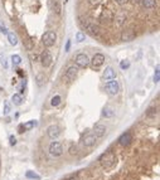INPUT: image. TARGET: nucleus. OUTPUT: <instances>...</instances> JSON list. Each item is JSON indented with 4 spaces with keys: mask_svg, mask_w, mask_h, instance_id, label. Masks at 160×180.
<instances>
[{
    "mask_svg": "<svg viewBox=\"0 0 160 180\" xmlns=\"http://www.w3.org/2000/svg\"><path fill=\"white\" fill-rule=\"evenodd\" d=\"M115 161H116V157L112 151H107L100 156V164L103 169H111L113 166Z\"/></svg>",
    "mask_w": 160,
    "mask_h": 180,
    "instance_id": "nucleus-1",
    "label": "nucleus"
},
{
    "mask_svg": "<svg viewBox=\"0 0 160 180\" xmlns=\"http://www.w3.org/2000/svg\"><path fill=\"white\" fill-rule=\"evenodd\" d=\"M81 24L91 35H97L100 33V25L96 23L93 19H83Z\"/></svg>",
    "mask_w": 160,
    "mask_h": 180,
    "instance_id": "nucleus-2",
    "label": "nucleus"
},
{
    "mask_svg": "<svg viewBox=\"0 0 160 180\" xmlns=\"http://www.w3.org/2000/svg\"><path fill=\"white\" fill-rule=\"evenodd\" d=\"M56 40H57V34L53 30H48L42 35V43H43V46L47 47V48H50V47L54 46Z\"/></svg>",
    "mask_w": 160,
    "mask_h": 180,
    "instance_id": "nucleus-3",
    "label": "nucleus"
},
{
    "mask_svg": "<svg viewBox=\"0 0 160 180\" xmlns=\"http://www.w3.org/2000/svg\"><path fill=\"white\" fill-rule=\"evenodd\" d=\"M90 63H91V68L92 69L99 71L105 63V56L102 54V53H96V54L93 56V58L90 61Z\"/></svg>",
    "mask_w": 160,
    "mask_h": 180,
    "instance_id": "nucleus-4",
    "label": "nucleus"
},
{
    "mask_svg": "<svg viewBox=\"0 0 160 180\" xmlns=\"http://www.w3.org/2000/svg\"><path fill=\"white\" fill-rule=\"evenodd\" d=\"M48 151H49V154L52 156L58 157V156H61L63 154V146L58 141H53V142H50V145L48 147Z\"/></svg>",
    "mask_w": 160,
    "mask_h": 180,
    "instance_id": "nucleus-5",
    "label": "nucleus"
},
{
    "mask_svg": "<svg viewBox=\"0 0 160 180\" xmlns=\"http://www.w3.org/2000/svg\"><path fill=\"white\" fill-rule=\"evenodd\" d=\"M106 91H107L109 94H111V96H115V94L119 93L120 91V84L119 82H117L116 79H111V81H107L106 82Z\"/></svg>",
    "mask_w": 160,
    "mask_h": 180,
    "instance_id": "nucleus-6",
    "label": "nucleus"
},
{
    "mask_svg": "<svg viewBox=\"0 0 160 180\" xmlns=\"http://www.w3.org/2000/svg\"><path fill=\"white\" fill-rule=\"evenodd\" d=\"M76 66L80 67V68H86L90 66V58L87 54H84V53H80V54H77L76 57Z\"/></svg>",
    "mask_w": 160,
    "mask_h": 180,
    "instance_id": "nucleus-7",
    "label": "nucleus"
},
{
    "mask_svg": "<svg viewBox=\"0 0 160 180\" xmlns=\"http://www.w3.org/2000/svg\"><path fill=\"white\" fill-rule=\"evenodd\" d=\"M39 61H40L42 66H43L44 68H48V67H50L52 62H53V57H52V54L48 50H43V52H42V54H40V59Z\"/></svg>",
    "mask_w": 160,
    "mask_h": 180,
    "instance_id": "nucleus-8",
    "label": "nucleus"
},
{
    "mask_svg": "<svg viewBox=\"0 0 160 180\" xmlns=\"http://www.w3.org/2000/svg\"><path fill=\"white\" fill-rule=\"evenodd\" d=\"M47 135H48L49 139L57 140L58 137L61 136V129H59V126H57V125H50L49 127L47 129Z\"/></svg>",
    "mask_w": 160,
    "mask_h": 180,
    "instance_id": "nucleus-9",
    "label": "nucleus"
},
{
    "mask_svg": "<svg viewBox=\"0 0 160 180\" xmlns=\"http://www.w3.org/2000/svg\"><path fill=\"white\" fill-rule=\"evenodd\" d=\"M77 75H78V67L77 66H71V67L67 68V71L65 73V78L68 82H72V81L76 79Z\"/></svg>",
    "mask_w": 160,
    "mask_h": 180,
    "instance_id": "nucleus-10",
    "label": "nucleus"
},
{
    "mask_svg": "<svg viewBox=\"0 0 160 180\" xmlns=\"http://www.w3.org/2000/svg\"><path fill=\"white\" fill-rule=\"evenodd\" d=\"M96 141H97V137H96L93 134H88V135H86L82 139V145L84 146V147H92L95 144H96Z\"/></svg>",
    "mask_w": 160,
    "mask_h": 180,
    "instance_id": "nucleus-11",
    "label": "nucleus"
},
{
    "mask_svg": "<svg viewBox=\"0 0 160 180\" xmlns=\"http://www.w3.org/2000/svg\"><path fill=\"white\" fill-rule=\"evenodd\" d=\"M135 37H136V33L132 29L122 30V33H121V40L122 42H131V40L135 39Z\"/></svg>",
    "mask_w": 160,
    "mask_h": 180,
    "instance_id": "nucleus-12",
    "label": "nucleus"
},
{
    "mask_svg": "<svg viewBox=\"0 0 160 180\" xmlns=\"http://www.w3.org/2000/svg\"><path fill=\"white\" fill-rule=\"evenodd\" d=\"M106 131H107V129H106V126L102 123H96L93 127V135L96 137H103L106 135Z\"/></svg>",
    "mask_w": 160,
    "mask_h": 180,
    "instance_id": "nucleus-13",
    "label": "nucleus"
},
{
    "mask_svg": "<svg viewBox=\"0 0 160 180\" xmlns=\"http://www.w3.org/2000/svg\"><path fill=\"white\" fill-rule=\"evenodd\" d=\"M102 78L105 81H111V79H115L116 78V72L112 67H106L105 71H103V75H102Z\"/></svg>",
    "mask_w": 160,
    "mask_h": 180,
    "instance_id": "nucleus-14",
    "label": "nucleus"
},
{
    "mask_svg": "<svg viewBox=\"0 0 160 180\" xmlns=\"http://www.w3.org/2000/svg\"><path fill=\"white\" fill-rule=\"evenodd\" d=\"M132 141V135L130 132H125L120 136V139H119V144L121 146H129Z\"/></svg>",
    "mask_w": 160,
    "mask_h": 180,
    "instance_id": "nucleus-15",
    "label": "nucleus"
},
{
    "mask_svg": "<svg viewBox=\"0 0 160 180\" xmlns=\"http://www.w3.org/2000/svg\"><path fill=\"white\" fill-rule=\"evenodd\" d=\"M102 116H103L105 119L113 117V116H115V108L111 107V106H106V107L103 108V111H102Z\"/></svg>",
    "mask_w": 160,
    "mask_h": 180,
    "instance_id": "nucleus-16",
    "label": "nucleus"
},
{
    "mask_svg": "<svg viewBox=\"0 0 160 180\" xmlns=\"http://www.w3.org/2000/svg\"><path fill=\"white\" fill-rule=\"evenodd\" d=\"M141 5L146 10H151L156 6V0H141Z\"/></svg>",
    "mask_w": 160,
    "mask_h": 180,
    "instance_id": "nucleus-17",
    "label": "nucleus"
},
{
    "mask_svg": "<svg viewBox=\"0 0 160 180\" xmlns=\"http://www.w3.org/2000/svg\"><path fill=\"white\" fill-rule=\"evenodd\" d=\"M8 40H9V43L12 44V46H17L18 44V42H19V39H18V35L14 33V31H8Z\"/></svg>",
    "mask_w": 160,
    "mask_h": 180,
    "instance_id": "nucleus-18",
    "label": "nucleus"
},
{
    "mask_svg": "<svg viewBox=\"0 0 160 180\" xmlns=\"http://www.w3.org/2000/svg\"><path fill=\"white\" fill-rule=\"evenodd\" d=\"M12 102L15 106H22L23 105V96L20 93H14L12 96Z\"/></svg>",
    "mask_w": 160,
    "mask_h": 180,
    "instance_id": "nucleus-19",
    "label": "nucleus"
},
{
    "mask_svg": "<svg viewBox=\"0 0 160 180\" xmlns=\"http://www.w3.org/2000/svg\"><path fill=\"white\" fill-rule=\"evenodd\" d=\"M25 176H27L28 179H30V180H40V179H42V176H40L39 174H37L35 171H32V170H28V171L25 173Z\"/></svg>",
    "mask_w": 160,
    "mask_h": 180,
    "instance_id": "nucleus-20",
    "label": "nucleus"
},
{
    "mask_svg": "<svg viewBox=\"0 0 160 180\" xmlns=\"http://www.w3.org/2000/svg\"><path fill=\"white\" fill-rule=\"evenodd\" d=\"M0 64H2L5 69L9 68V62H8V57L4 54V53H0Z\"/></svg>",
    "mask_w": 160,
    "mask_h": 180,
    "instance_id": "nucleus-21",
    "label": "nucleus"
},
{
    "mask_svg": "<svg viewBox=\"0 0 160 180\" xmlns=\"http://www.w3.org/2000/svg\"><path fill=\"white\" fill-rule=\"evenodd\" d=\"M34 126H37V121L35 120H30V121H28V122H25L23 125V127H24V131H28V130L33 129Z\"/></svg>",
    "mask_w": 160,
    "mask_h": 180,
    "instance_id": "nucleus-22",
    "label": "nucleus"
},
{
    "mask_svg": "<svg viewBox=\"0 0 160 180\" xmlns=\"http://www.w3.org/2000/svg\"><path fill=\"white\" fill-rule=\"evenodd\" d=\"M61 101H62V97L59 96V94H56L54 97H52V100H50V105L53 106V107H57V106L61 105Z\"/></svg>",
    "mask_w": 160,
    "mask_h": 180,
    "instance_id": "nucleus-23",
    "label": "nucleus"
},
{
    "mask_svg": "<svg viewBox=\"0 0 160 180\" xmlns=\"http://www.w3.org/2000/svg\"><path fill=\"white\" fill-rule=\"evenodd\" d=\"M3 112H4L5 116H8L10 112H12V105H10L8 101H5L4 105H3Z\"/></svg>",
    "mask_w": 160,
    "mask_h": 180,
    "instance_id": "nucleus-24",
    "label": "nucleus"
},
{
    "mask_svg": "<svg viewBox=\"0 0 160 180\" xmlns=\"http://www.w3.org/2000/svg\"><path fill=\"white\" fill-rule=\"evenodd\" d=\"M53 10L56 12L57 15H61V5H59V2L58 0H53Z\"/></svg>",
    "mask_w": 160,
    "mask_h": 180,
    "instance_id": "nucleus-25",
    "label": "nucleus"
},
{
    "mask_svg": "<svg viewBox=\"0 0 160 180\" xmlns=\"http://www.w3.org/2000/svg\"><path fill=\"white\" fill-rule=\"evenodd\" d=\"M101 19H107L106 22H110V20H112V14L110 13V10H105V12L101 14Z\"/></svg>",
    "mask_w": 160,
    "mask_h": 180,
    "instance_id": "nucleus-26",
    "label": "nucleus"
},
{
    "mask_svg": "<svg viewBox=\"0 0 160 180\" xmlns=\"http://www.w3.org/2000/svg\"><path fill=\"white\" fill-rule=\"evenodd\" d=\"M84 39H86V34H84L83 31H77L76 33V40L78 42V43H82Z\"/></svg>",
    "mask_w": 160,
    "mask_h": 180,
    "instance_id": "nucleus-27",
    "label": "nucleus"
},
{
    "mask_svg": "<svg viewBox=\"0 0 160 180\" xmlns=\"http://www.w3.org/2000/svg\"><path fill=\"white\" fill-rule=\"evenodd\" d=\"M12 62H13V66H19L20 63H22V58H20V56H18V54H14L12 57Z\"/></svg>",
    "mask_w": 160,
    "mask_h": 180,
    "instance_id": "nucleus-28",
    "label": "nucleus"
},
{
    "mask_svg": "<svg viewBox=\"0 0 160 180\" xmlns=\"http://www.w3.org/2000/svg\"><path fill=\"white\" fill-rule=\"evenodd\" d=\"M120 68L121 69H127V68H130V62L127 61V59H124V61H121L120 62Z\"/></svg>",
    "mask_w": 160,
    "mask_h": 180,
    "instance_id": "nucleus-29",
    "label": "nucleus"
},
{
    "mask_svg": "<svg viewBox=\"0 0 160 180\" xmlns=\"http://www.w3.org/2000/svg\"><path fill=\"white\" fill-rule=\"evenodd\" d=\"M46 82V77H44V75L43 73H39V75L37 76V83L39 84V86H42Z\"/></svg>",
    "mask_w": 160,
    "mask_h": 180,
    "instance_id": "nucleus-30",
    "label": "nucleus"
},
{
    "mask_svg": "<svg viewBox=\"0 0 160 180\" xmlns=\"http://www.w3.org/2000/svg\"><path fill=\"white\" fill-rule=\"evenodd\" d=\"M159 69H160L159 66H156V68H155V75H154V82H155V83H158L159 79H160V71H159Z\"/></svg>",
    "mask_w": 160,
    "mask_h": 180,
    "instance_id": "nucleus-31",
    "label": "nucleus"
},
{
    "mask_svg": "<svg viewBox=\"0 0 160 180\" xmlns=\"http://www.w3.org/2000/svg\"><path fill=\"white\" fill-rule=\"evenodd\" d=\"M147 116H150V117H154V116L158 115V110L156 108H149V111L146 112Z\"/></svg>",
    "mask_w": 160,
    "mask_h": 180,
    "instance_id": "nucleus-32",
    "label": "nucleus"
},
{
    "mask_svg": "<svg viewBox=\"0 0 160 180\" xmlns=\"http://www.w3.org/2000/svg\"><path fill=\"white\" fill-rule=\"evenodd\" d=\"M101 2H102V0H88V3H90L91 5H95V6H96V5H99Z\"/></svg>",
    "mask_w": 160,
    "mask_h": 180,
    "instance_id": "nucleus-33",
    "label": "nucleus"
},
{
    "mask_svg": "<svg viewBox=\"0 0 160 180\" xmlns=\"http://www.w3.org/2000/svg\"><path fill=\"white\" fill-rule=\"evenodd\" d=\"M9 141H10V145H12V146H14L17 144V139H15L14 136H10L9 137Z\"/></svg>",
    "mask_w": 160,
    "mask_h": 180,
    "instance_id": "nucleus-34",
    "label": "nucleus"
},
{
    "mask_svg": "<svg viewBox=\"0 0 160 180\" xmlns=\"http://www.w3.org/2000/svg\"><path fill=\"white\" fill-rule=\"evenodd\" d=\"M115 2H116V4H119V5H125L129 0H115Z\"/></svg>",
    "mask_w": 160,
    "mask_h": 180,
    "instance_id": "nucleus-35",
    "label": "nucleus"
},
{
    "mask_svg": "<svg viewBox=\"0 0 160 180\" xmlns=\"http://www.w3.org/2000/svg\"><path fill=\"white\" fill-rule=\"evenodd\" d=\"M69 152H71L72 155L77 154V147H76V146H71V149H69Z\"/></svg>",
    "mask_w": 160,
    "mask_h": 180,
    "instance_id": "nucleus-36",
    "label": "nucleus"
},
{
    "mask_svg": "<svg viewBox=\"0 0 160 180\" xmlns=\"http://www.w3.org/2000/svg\"><path fill=\"white\" fill-rule=\"evenodd\" d=\"M69 48H71V40H67V43H66V52H69Z\"/></svg>",
    "mask_w": 160,
    "mask_h": 180,
    "instance_id": "nucleus-37",
    "label": "nucleus"
},
{
    "mask_svg": "<svg viewBox=\"0 0 160 180\" xmlns=\"http://www.w3.org/2000/svg\"><path fill=\"white\" fill-rule=\"evenodd\" d=\"M0 31H2L3 34H8V29L5 27H0Z\"/></svg>",
    "mask_w": 160,
    "mask_h": 180,
    "instance_id": "nucleus-38",
    "label": "nucleus"
},
{
    "mask_svg": "<svg viewBox=\"0 0 160 180\" xmlns=\"http://www.w3.org/2000/svg\"><path fill=\"white\" fill-rule=\"evenodd\" d=\"M24 132V127H23V125H20L19 126V134H23Z\"/></svg>",
    "mask_w": 160,
    "mask_h": 180,
    "instance_id": "nucleus-39",
    "label": "nucleus"
},
{
    "mask_svg": "<svg viewBox=\"0 0 160 180\" xmlns=\"http://www.w3.org/2000/svg\"><path fill=\"white\" fill-rule=\"evenodd\" d=\"M18 75H19L20 77H23V76H24V73H23V69H18Z\"/></svg>",
    "mask_w": 160,
    "mask_h": 180,
    "instance_id": "nucleus-40",
    "label": "nucleus"
},
{
    "mask_svg": "<svg viewBox=\"0 0 160 180\" xmlns=\"http://www.w3.org/2000/svg\"><path fill=\"white\" fill-rule=\"evenodd\" d=\"M67 180H78V178H77V176H71V178L67 179Z\"/></svg>",
    "mask_w": 160,
    "mask_h": 180,
    "instance_id": "nucleus-41",
    "label": "nucleus"
}]
</instances>
